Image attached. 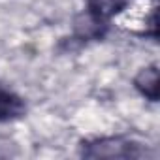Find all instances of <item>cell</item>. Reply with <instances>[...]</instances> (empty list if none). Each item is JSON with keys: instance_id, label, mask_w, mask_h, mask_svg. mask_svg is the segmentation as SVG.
<instances>
[{"instance_id": "6da1fadb", "label": "cell", "mask_w": 160, "mask_h": 160, "mask_svg": "<svg viewBox=\"0 0 160 160\" xmlns=\"http://www.w3.org/2000/svg\"><path fill=\"white\" fill-rule=\"evenodd\" d=\"M79 156L83 158H124V160H141L151 158L152 151L126 136H102L92 139H83L79 143Z\"/></svg>"}, {"instance_id": "7a4b0ae2", "label": "cell", "mask_w": 160, "mask_h": 160, "mask_svg": "<svg viewBox=\"0 0 160 160\" xmlns=\"http://www.w3.org/2000/svg\"><path fill=\"white\" fill-rule=\"evenodd\" d=\"M109 23L94 17L87 10H81L72 23V40L79 43H89V42H100L108 36Z\"/></svg>"}, {"instance_id": "3957f363", "label": "cell", "mask_w": 160, "mask_h": 160, "mask_svg": "<svg viewBox=\"0 0 160 160\" xmlns=\"http://www.w3.org/2000/svg\"><path fill=\"white\" fill-rule=\"evenodd\" d=\"M27 115V102L0 83V124L19 121Z\"/></svg>"}, {"instance_id": "277c9868", "label": "cell", "mask_w": 160, "mask_h": 160, "mask_svg": "<svg viewBox=\"0 0 160 160\" xmlns=\"http://www.w3.org/2000/svg\"><path fill=\"white\" fill-rule=\"evenodd\" d=\"M134 89L149 102H158L160 87H158V64L152 62L145 68H141L134 75Z\"/></svg>"}, {"instance_id": "5b68a950", "label": "cell", "mask_w": 160, "mask_h": 160, "mask_svg": "<svg viewBox=\"0 0 160 160\" xmlns=\"http://www.w3.org/2000/svg\"><path fill=\"white\" fill-rule=\"evenodd\" d=\"M130 6V0H87L85 8L89 13H92L94 17L109 23L115 15L122 13L126 8Z\"/></svg>"}, {"instance_id": "8992f818", "label": "cell", "mask_w": 160, "mask_h": 160, "mask_svg": "<svg viewBox=\"0 0 160 160\" xmlns=\"http://www.w3.org/2000/svg\"><path fill=\"white\" fill-rule=\"evenodd\" d=\"M141 36L151 38V40H158V25H156V8L151 10L149 19L145 21V28L141 30Z\"/></svg>"}]
</instances>
